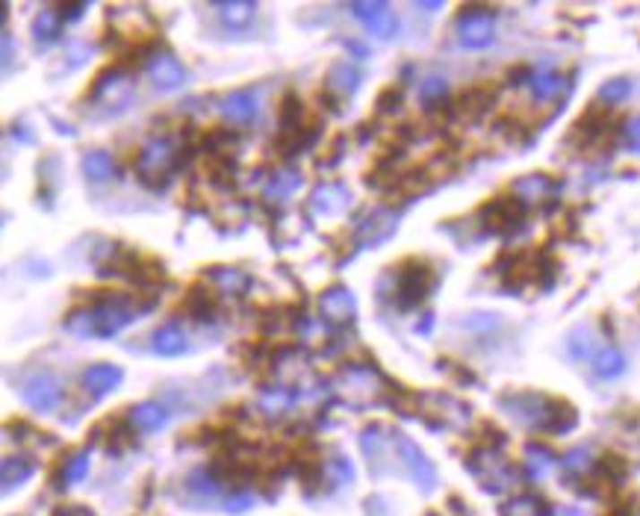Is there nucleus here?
Segmentation results:
<instances>
[{
	"mask_svg": "<svg viewBox=\"0 0 640 516\" xmlns=\"http://www.w3.org/2000/svg\"><path fill=\"white\" fill-rule=\"evenodd\" d=\"M136 301L130 296H118V292H104V301L89 310H77L74 316H68L65 328L74 337H116V333L127 325L130 319L139 316L134 307Z\"/></svg>",
	"mask_w": 640,
	"mask_h": 516,
	"instance_id": "f257e3e1",
	"label": "nucleus"
},
{
	"mask_svg": "<svg viewBox=\"0 0 640 516\" xmlns=\"http://www.w3.org/2000/svg\"><path fill=\"white\" fill-rule=\"evenodd\" d=\"M434 289V269L422 260H404L399 269H395V307L413 310L419 307L425 298L431 296Z\"/></svg>",
	"mask_w": 640,
	"mask_h": 516,
	"instance_id": "f03ea898",
	"label": "nucleus"
},
{
	"mask_svg": "<svg viewBox=\"0 0 640 516\" xmlns=\"http://www.w3.org/2000/svg\"><path fill=\"white\" fill-rule=\"evenodd\" d=\"M171 171H175V145H171L169 139H151L136 159L139 180L148 184L151 189H157L166 184Z\"/></svg>",
	"mask_w": 640,
	"mask_h": 516,
	"instance_id": "7ed1b4c3",
	"label": "nucleus"
},
{
	"mask_svg": "<svg viewBox=\"0 0 640 516\" xmlns=\"http://www.w3.org/2000/svg\"><path fill=\"white\" fill-rule=\"evenodd\" d=\"M470 469L479 478L481 487H487L490 493H502L516 481V475L511 472V463H507L499 452L493 449H479L470 458Z\"/></svg>",
	"mask_w": 640,
	"mask_h": 516,
	"instance_id": "20e7f679",
	"label": "nucleus"
},
{
	"mask_svg": "<svg viewBox=\"0 0 640 516\" xmlns=\"http://www.w3.org/2000/svg\"><path fill=\"white\" fill-rule=\"evenodd\" d=\"M91 98H98L109 113H118V109H125L130 100H134V83H130L125 71H118L113 65L91 83Z\"/></svg>",
	"mask_w": 640,
	"mask_h": 516,
	"instance_id": "39448f33",
	"label": "nucleus"
},
{
	"mask_svg": "<svg viewBox=\"0 0 640 516\" xmlns=\"http://www.w3.org/2000/svg\"><path fill=\"white\" fill-rule=\"evenodd\" d=\"M393 440H395V452H399L402 463L408 467L411 478L416 481V487H419L422 493H434L437 472H434V463L425 458V452L416 446L413 440L404 437V434H393Z\"/></svg>",
	"mask_w": 640,
	"mask_h": 516,
	"instance_id": "423d86ee",
	"label": "nucleus"
},
{
	"mask_svg": "<svg viewBox=\"0 0 640 516\" xmlns=\"http://www.w3.org/2000/svg\"><path fill=\"white\" fill-rule=\"evenodd\" d=\"M493 30H496L493 13H487L481 6L466 9V13H461V18H457V39H461V45L470 50H481L490 45Z\"/></svg>",
	"mask_w": 640,
	"mask_h": 516,
	"instance_id": "0eeeda50",
	"label": "nucleus"
},
{
	"mask_svg": "<svg viewBox=\"0 0 640 516\" xmlns=\"http://www.w3.org/2000/svg\"><path fill=\"white\" fill-rule=\"evenodd\" d=\"M481 216H484V225L490 228L493 234L507 236L523 228L525 207H523V201H516V198H496L493 204H487L481 210Z\"/></svg>",
	"mask_w": 640,
	"mask_h": 516,
	"instance_id": "6e6552de",
	"label": "nucleus"
},
{
	"mask_svg": "<svg viewBox=\"0 0 640 516\" xmlns=\"http://www.w3.org/2000/svg\"><path fill=\"white\" fill-rule=\"evenodd\" d=\"M351 13L360 18V24L369 30L375 39H390L395 30H399L390 4H384V0H363V4H351Z\"/></svg>",
	"mask_w": 640,
	"mask_h": 516,
	"instance_id": "1a4fd4ad",
	"label": "nucleus"
},
{
	"mask_svg": "<svg viewBox=\"0 0 640 516\" xmlns=\"http://www.w3.org/2000/svg\"><path fill=\"white\" fill-rule=\"evenodd\" d=\"M24 401L36 413H50V410H56L59 401H63V387H59V381L54 375L39 372V375H33L24 383Z\"/></svg>",
	"mask_w": 640,
	"mask_h": 516,
	"instance_id": "9d476101",
	"label": "nucleus"
},
{
	"mask_svg": "<svg viewBox=\"0 0 640 516\" xmlns=\"http://www.w3.org/2000/svg\"><path fill=\"white\" fill-rule=\"evenodd\" d=\"M319 313L331 325H345V322H351L354 313H358V301H354L351 289L331 287L319 296Z\"/></svg>",
	"mask_w": 640,
	"mask_h": 516,
	"instance_id": "9b49d317",
	"label": "nucleus"
},
{
	"mask_svg": "<svg viewBox=\"0 0 640 516\" xmlns=\"http://www.w3.org/2000/svg\"><path fill=\"white\" fill-rule=\"evenodd\" d=\"M395 221H399V216H395V212H390V210H375V212H369V216H366L360 225H358V230H354V234H358V245H360V248L381 245V242L395 230Z\"/></svg>",
	"mask_w": 640,
	"mask_h": 516,
	"instance_id": "f8f14e48",
	"label": "nucleus"
},
{
	"mask_svg": "<svg viewBox=\"0 0 640 516\" xmlns=\"http://www.w3.org/2000/svg\"><path fill=\"white\" fill-rule=\"evenodd\" d=\"M121 383V369L113 366V363H95V366H89L83 372V387L89 396H107V392H113Z\"/></svg>",
	"mask_w": 640,
	"mask_h": 516,
	"instance_id": "ddd939ff",
	"label": "nucleus"
},
{
	"mask_svg": "<svg viewBox=\"0 0 640 516\" xmlns=\"http://www.w3.org/2000/svg\"><path fill=\"white\" fill-rule=\"evenodd\" d=\"M349 204H351L349 189L340 184H324L319 189H313V195H310V210L322 212V216H337V212L345 210Z\"/></svg>",
	"mask_w": 640,
	"mask_h": 516,
	"instance_id": "4468645a",
	"label": "nucleus"
},
{
	"mask_svg": "<svg viewBox=\"0 0 640 516\" xmlns=\"http://www.w3.org/2000/svg\"><path fill=\"white\" fill-rule=\"evenodd\" d=\"M180 310L195 322H210L216 316V298H212V292L204 283H195V287H189V292L183 296Z\"/></svg>",
	"mask_w": 640,
	"mask_h": 516,
	"instance_id": "2eb2a0df",
	"label": "nucleus"
},
{
	"mask_svg": "<svg viewBox=\"0 0 640 516\" xmlns=\"http://www.w3.org/2000/svg\"><path fill=\"white\" fill-rule=\"evenodd\" d=\"M148 74L160 89H177L186 80V71L171 54H160L148 63Z\"/></svg>",
	"mask_w": 640,
	"mask_h": 516,
	"instance_id": "dca6fc26",
	"label": "nucleus"
},
{
	"mask_svg": "<svg viewBox=\"0 0 640 516\" xmlns=\"http://www.w3.org/2000/svg\"><path fill=\"white\" fill-rule=\"evenodd\" d=\"M212 9L219 13L221 24L228 30H246L254 22L257 4H251V0H221V4H212Z\"/></svg>",
	"mask_w": 640,
	"mask_h": 516,
	"instance_id": "f3484780",
	"label": "nucleus"
},
{
	"mask_svg": "<svg viewBox=\"0 0 640 516\" xmlns=\"http://www.w3.org/2000/svg\"><path fill=\"white\" fill-rule=\"evenodd\" d=\"M555 192H558L555 180H549L546 175H528L514 184V195L520 201H528V204H541V201L555 195Z\"/></svg>",
	"mask_w": 640,
	"mask_h": 516,
	"instance_id": "a211bd4d",
	"label": "nucleus"
},
{
	"mask_svg": "<svg viewBox=\"0 0 640 516\" xmlns=\"http://www.w3.org/2000/svg\"><path fill=\"white\" fill-rule=\"evenodd\" d=\"M528 86H532V92L537 100H552L564 92V77L558 74L552 68H534L532 74H528Z\"/></svg>",
	"mask_w": 640,
	"mask_h": 516,
	"instance_id": "6ab92c4d",
	"label": "nucleus"
},
{
	"mask_svg": "<svg viewBox=\"0 0 640 516\" xmlns=\"http://www.w3.org/2000/svg\"><path fill=\"white\" fill-rule=\"evenodd\" d=\"M166 419H169V413L157 401H142L130 410V425H134L136 431H145V434L160 431L162 425H166Z\"/></svg>",
	"mask_w": 640,
	"mask_h": 516,
	"instance_id": "aec40b11",
	"label": "nucleus"
},
{
	"mask_svg": "<svg viewBox=\"0 0 640 516\" xmlns=\"http://www.w3.org/2000/svg\"><path fill=\"white\" fill-rule=\"evenodd\" d=\"M221 113L230 121H237V125H248V121L257 118V100H254L251 92H230L221 100Z\"/></svg>",
	"mask_w": 640,
	"mask_h": 516,
	"instance_id": "412c9836",
	"label": "nucleus"
},
{
	"mask_svg": "<svg viewBox=\"0 0 640 516\" xmlns=\"http://www.w3.org/2000/svg\"><path fill=\"white\" fill-rule=\"evenodd\" d=\"M151 346H154V351L162 354V357H177V354L186 351V337H183L180 328L166 325V328L154 331V337H151Z\"/></svg>",
	"mask_w": 640,
	"mask_h": 516,
	"instance_id": "4be33fe9",
	"label": "nucleus"
},
{
	"mask_svg": "<svg viewBox=\"0 0 640 516\" xmlns=\"http://www.w3.org/2000/svg\"><path fill=\"white\" fill-rule=\"evenodd\" d=\"M33 460H24V458H6L4 460V469H0V475H4V493L9 495L15 487H22L24 481L33 478Z\"/></svg>",
	"mask_w": 640,
	"mask_h": 516,
	"instance_id": "5701e85b",
	"label": "nucleus"
},
{
	"mask_svg": "<svg viewBox=\"0 0 640 516\" xmlns=\"http://www.w3.org/2000/svg\"><path fill=\"white\" fill-rule=\"evenodd\" d=\"M360 86V71L354 65H333L328 71V92H337V95H354Z\"/></svg>",
	"mask_w": 640,
	"mask_h": 516,
	"instance_id": "b1692460",
	"label": "nucleus"
},
{
	"mask_svg": "<svg viewBox=\"0 0 640 516\" xmlns=\"http://www.w3.org/2000/svg\"><path fill=\"white\" fill-rule=\"evenodd\" d=\"M83 175L95 184H104V180L116 177V163L107 150H89L83 157Z\"/></svg>",
	"mask_w": 640,
	"mask_h": 516,
	"instance_id": "393cba45",
	"label": "nucleus"
},
{
	"mask_svg": "<svg viewBox=\"0 0 640 516\" xmlns=\"http://www.w3.org/2000/svg\"><path fill=\"white\" fill-rule=\"evenodd\" d=\"M207 275L216 280V287L225 289L228 296H242V292L251 287V278L242 275L239 269H210Z\"/></svg>",
	"mask_w": 640,
	"mask_h": 516,
	"instance_id": "a878e982",
	"label": "nucleus"
},
{
	"mask_svg": "<svg viewBox=\"0 0 640 516\" xmlns=\"http://www.w3.org/2000/svg\"><path fill=\"white\" fill-rule=\"evenodd\" d=\"M493 100V92L490 89H470V92H463L457 98V113L461 116H470V118H479L487 107H490Z\"/></svg>",
	"mask_w": 640,
	"mask_h": 516,
	"instance_id": "bb28decb",
	"label": "nucleus"
},
{
	"mask_svg": "<svg viewBox=\"0 0 640 516\" xmlns=\"http://www.w3.org/2000/svg\"><path fill=\"white\" fill-rule=\"evenodd\" d=\"M186 487H189V493L195 495L198 502H204V504L216 502V495H219V481L212 478L210 472H204V469H195V472H192L189 481H186Z\"/></svg>",
	"mask_w": 640,
	"mask_h": 516,
	"instance_id": "cd10ccee",
	"label": "nucleus"
},
{
	"mask_svg": "<svg viewBox=\"0 0 640 516\" xmlns=\"http://www.w3.org/2000/svg\"><path fill=\"white\" fill-rule=\"evenodd\" d=\"M552 467H555L552 452L543 449V446H528V452H525V469H528V475H532L534 481L546 478Z\"/></svg>",
	"mask_w": 640,
	"mask_h": 516,
	"instance_id": "c85d7f7f",
	"label": "nucleus"
},
{
	"mask_svg": "<svg viewBox=\"0 0 640 516\" xmlns=\"http://www.w3.org/2000/svg\"><path fill=\"white\" fill-rule=\"evenodd\" d=\"M59 18H63V15H56L54 9H45V13L36 15V22H33L36 42H54V39L59 36V27H63Z\"/></svg>",
	"mask_w": 640,
	"mask_h": 516,
	"instance_id": "c756f323",
	"label": "nucleus"
},
{
	"mask_svg": "<svg viewBox=\"0 0 640 516\" xmlns=\"http://www.w3.org/2000/svg\"><path fill=\"white\" fill-rule=\"evenodd\" d=\"M626 369V357L617 348H605L596 354V375L599 378H617L623 375Z\"/></svg>",
	"mask_w": 640,
	"mask_h": 516,
	"instance_id": "7c9ffc66",
	"label": "nucleus"
},
{
	"mask_svg": "<svg viewBox=\"0 0 640 516\" xmlns=\"http://www.w3.org/2000/svg\"><path fill=\"white\" fill-rule=\"evenodd\" d=\"M301 184V175L298 171H278V175L272 177V184L266 189V198L269 201H281V198H287L292 189H296Z\"/></svg>",
	"mask_w": 640,
	"mask_h": 516,
	"instance_id": "2f4dec72",
	"label": "nucleus"
},
{
	"mask_svg": "<svg viewBox=\"0 0 640 516\" xmlns=\"http://www.w3.org/2000/svg\"><path fill=\"white\" fill-rule=\"evenodd\" d=\"M502 516H543V502L534 495H516L502 508Z\"/></svg>",
	"mask_w": 640,
	"mask_h": 516,
	"instance_id": "473e14b6",
	"label": "nucleus"
},
{
	"mask_svg": "<svg viewBox=\"0 0 640 516\" xmlns=\"http://www.w3.org/2000/svg\"><path fill=\"white\" fill-rule=\"evenodd\" d=\"M287 408H292V396L287 390H266L260 396V410L269 413V417H278Z\"/></svg>",
	"mask_w": 640,
	"mask_h": 516,
	"instance_id": "72a5a7b5",
	"label": "nucleus"
},
{
	"mask_svg": "<svg viewBox=\"0 0 640 516\" xmlns=\"http://www.w3.org/2000/svg\"><path fill=\"white\" fill-rule=\"evenodd\" d=\"M596 348V340H593V333L587 331V328H578L570 333V354L575 360H584V357H591Z\"/></svg>",
	"mask_w": 640,
	"mask_h": 516,
	"instance_id": "f704fd0d",
	"label": "nucleus"
},
{
	"mask_svg": "<svg viewBox=\"0 0 640 516\" xmlns=\"http://www.w3.org/2000/svg\"><path fill=\"white\" fill-rule=\"evenodd\" d=\"M628 92H632V80H628V77H614V80H608V83H602V89H599V98L608 100V104H617V100L628 98Z\"/></svg>",
	"mask_w": 640,
	"mask_h": 516,
	"instance_id": "c9c22d12",
	"label": "nucleus"
},
{
	"mask_svg": "<svg viewBox=\"0 0 640 516\" xmlns=\"http://www.w3.org/2000/svg\"><path fill=\"white\" fill-rule=\"evenodd\" d=\"M360 446H363V454L369 460H378L381 454H384V431L381 428H366L363 434H360Z\"/></svg>",
	"mask_w": 640,
	"mask_h": 516,
	"instance_id": "e433bc0d",
	"label": "nucleus"
},
{
	"mask_svg": "<svg viewBox=\"0 0 640 516\" xmlns=\"http://www.w3.org/2000/svg\"><path fill=\"white\" fill-rule=\"evenodd\" d=\"M333 478V484L337 487H342V484H351L354 481V472H351V460L349 458H342V454H333L331 463H328V469H324Z\"/></svg>",
	"mask_w": 640,
	"mask_h": 516,
	"instance_id": "4c0bfd02",
	"label": "nucleus"
},
{
	"mask_svg": "<svg viewBox=\"0 0 640 516\" xmlns=\"http://www.w3.org/2000/svg\"><path fill=\"white\" fill-rule=\"evenodd\" d=\"M86 472H89V454L80 452V454H74V458L65 463L63 481H65V484H80V481L86 478Z\"/></svg>",
	"mask_w": 640,
	"mask_h": 516,
	"instance_id": "58836bf2",
	"label": "nucleus"
},
{
	"mask_svg": "<svg viewBox=\"0 0 640 516\" xmlns=\"http://www.w3.org/2000/svg\"><path fill=\"white\" fill-rule=\"evenodd\" d=\"M561 463H564V472H570V475L584 472L587 463H591V449H587V446H578V449H573V452H566Z\"/></svg>",
	"mask_w": 640,
	"mask_h": 516,
	"instance_id": "ea45409f",
	"label": "nucleus"
},
{
	"mask_svg": "<svg viewBox=\"0 0 640 516\" xmlns=\"http://www.w3.org/2000/svg\"><path fill=\"white\" fill-rule=\"evenodd\" d=\"M443 95H445V80H443L440 74H431V77L422 83V89H419V100H422L425 107L434 104V100H440Z\"/></svg>",
	"mask_w": 640,
	"mask_h": 516,
	"instance_id": "a19ab883",
	"label": "nucleus"
},
{
	"mask_svg": "<svg viewBox=\"0 0 640 516\" xmlns=\"http://www.w3.org/2000/svg\"><path fill=\"white\" fill-rule=\"evenodd\" d=\"M499 322L502 319L493 316V313H472V316L463 319V325H466V331H493Z\"/></svg>",
	"mask_w": 640,
	"mask_h": 516,
	"instance_id": "79ce46f5",
	"label": "nucleus"
},
{
	"mask_svg": "<svg viewBox=\"0 0 640 516\" xmlns=\"http://www.w3.org/2000/svg\"><path fill=\"white\" fill-rule=\"evenodd\" d=\"M251 493H230L228 495V502H225V511L228 513H242V511H251Z\"/></svg>",
	"mask_w": 640,
	"mask_h": 516,
	"instance_id": "37998d69",
	"label": "nucleus"
},
{
	"mask_svg": "<svg viewBox=\"0 0 640 516\" xmlns=\"http://www.w3.org/2000/svg\"><path fill=\"white\" fill-rule=\"evenodd\" d=\"M399 104H402L399 89H384L381 98H378V104H375V109H378V113H387V109H395Z\"/></svg>",
	"mask_w": 640,
	"mask_h": 516,
	"instance_id": "c03bdc74",
	"label": "nucleus"
},
{
	"mask_svg": "<svg viewBox=\"0 0 640 516\" xmlns=\"http://www.w3.org/2000/svg\"><path fill=\"white\" fill-rule=\"evenodd\" d=\"M626 139H628V148L637 150V154H640V116H635V118L626 125Z\"/></svg>",
	"mask_w": 640,
	"mask_h": 516,
	"instance_id": "a18cd8bd",
	"label": "nucleus"
},
{
	"mask_svg": "<svg viewBox=\"0 0 640 516\" xmlns=\"http://www.w3.org/2000/svg\"><path fill=\"white\" fill-rule=\"evenodd\" d=\"M54 516H95V511L86 508V504H63V508H56Z\"/></svg>",
	"mask_w": 640,
	"mask_h": 516,
	"instance_id": "49530a36",
	"label": "nucleus"
},
{
	"mask_svg": "<svg viewBox=\"0 0 640 516\" xmlns=\"http://www.w3.org/2000/svg\"><path fill=\"white\" fill-rule=\"evenodd\" d=\"M80 13H86V4H71L59 9V15H68V18H77Z\"/></svg>",
	"mask_w": 640,
	"mask_h": 516,
	"instance_id": "de8ad7c7",
	"label": "nucleus"
},
{
	"mask_svg": "<svg viewBox=\"0 0 640 516\" xmlns=\"http://www.w3.org/2000/svg\"><path fill=\"white\" fill-rule=\"evenodd\" d=\"M555 516H584L582 508H573V504H566V508H558Z\"/></svg>",
	"mask_w": 640,
	"mask_h": 516,
	"instance_id": "09e8293b",
	"label": "nucleus"
},
{
	"mask_svg": "<svg viewBox=\"0 0 640 516\" xmlns=\"http://www.w3.org/2000/svg\"><path fill=\"white\" fill-rule=\"evenodd\" d=\"M419 9H425V13H437V9H443L440 4H416Z\"/></svg>",
	"mask_w": 640,
	"mask_h": 516,
	"instance_id": "8fccbe9b",
	"label": "nucleus"
}]
</instances>
